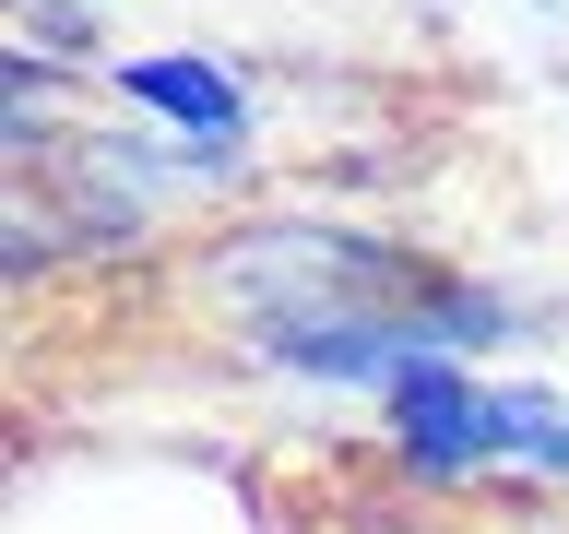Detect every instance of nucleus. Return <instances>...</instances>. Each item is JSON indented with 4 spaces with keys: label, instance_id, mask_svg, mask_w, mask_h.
<instances>
[{
    "label": "nucleus",
    "instance_id": "obj_3",
    "mask_svg": "<svg viewBox=\"0 0 569 534\" xmlns=\"http://www.w3.org/2000/svg\"><path fill=\"white\" fill-rule=\"evenodd\" d=\"M380 463L403 498H475L510 475V439H498V368H462V356H427L380 392Z\"/></svg>",
    "mask_w": 569,
    "mask_h": 534
},
{
    "label": "nucleus",
    "instance_id": "obj_1",
    "mask_svg": "<svg viewBox=\"0 0 569 534\" xmlns=\"http://www.w3.org/2000/svg\"><path fill=\"white\" fill-rule=\"evenodd\" d=\"M427 261L380 226H345V214H309V202H238L213 214L202 238L167 249V297L190 320H213L226 345L273 333V320H332V309H391L416 297Z\"/></svg>",
    "mask_w": 569,
    "mask_h": 534
},
{
    "label": "nucleus",
    "instance_id": "obj_9",
    "mask_svg": "<svg viewBox=\"0 0 569 534\" xmlns=\"http://www.w3.org/2000/svg\"><path fill=\"white\" fill-rule=\"evenodd\" d=\"M96 12H107V0H96Z\"/></svg>",
    "mask_w": 569,
    "mask_h": 534
},
{
    "label": "nucleus",
    "instance_id": "obj_8",
    "mask_svg": "<svg viewBox=\"0 0 569 534\" xmlns=\"http://www.w3.org/2000/svg\"><path fill=\"white\" fill-rule=\"evenodd\" d=\"M533 12H569V0H533Z\"/></svg>",
    "mask_w": 569,
    "mask_h": 534
},
{
    "label": "nucleus",
    "instance_id": "obj_7",
    "mask_svg": "<svg viewBox=\"0 0 569 534\" xmlns=\"http://www.w3.org/2000/svg\"><path fill=\"white\" fill-rule=\"evenodd\" d=\"M345 534H427V523H345Z\"/></svg>",
    "mask_w": 569,
    "mask_h": 534
},
{
    "label": "nucleus",
    "instance_id": "obj_4",
    "mask_svg": "<svg viewBox=\"0 0 569 534\" xmlns=\"http://www.w3.org/2000/svg\"><path fill=\"white\" fill-rule=\"evenodd\" d=\"M119 119H142V131H190V142H238L261 131V83H249L238 48H190V36H167V48H119L96 83Z\"/></svg>",
    "mask_w": 569,
    "mask_h": 534
},
{
    "label": "nucleus",
    "instance_id": "obj_6",
    "mask_svg": "<svg viewBox=\"0 0 569 534\" xmlns=\"http://www.w3.org/2000/svg\"><path fill=\"white\" fill-rule=\"evenodd\" d=\"M546 498H569V427H558V452H546V475H533Z\"/></svg>",
    "mask_w": 569,
    "mask_h": 534
},
{
    "label": "nucleus",
    "instance_id": "obj_2",
    "mask_svg": "<svg viewBox=\"0 0 569 534\" xmlns=\"http://www.w3.org/2000/svg\"><path fill=\"white\" fill-rule=\"evenodd\" d=\"M0 534H273V511L213 452H36Z\"/></svg>",
    "mask_w": 569,
    "mask_h": 534
},
{
    "label": "nucleus",
    "instance_id": "obj_5",
    "mask_svg": "<svg viewBox=\"0 0 569 534\" xmlns=\"http://www.w3.org/2000/svg\"><path fill=\"white\" fill-rule=\"evenodd\" d=\"M0 24H12V48L24 60H48V71H83V83H107V12L96 0H0Z\"/></svg>",
    "mask_w": 569,
    "mask_h": 534
}]
</instances>
